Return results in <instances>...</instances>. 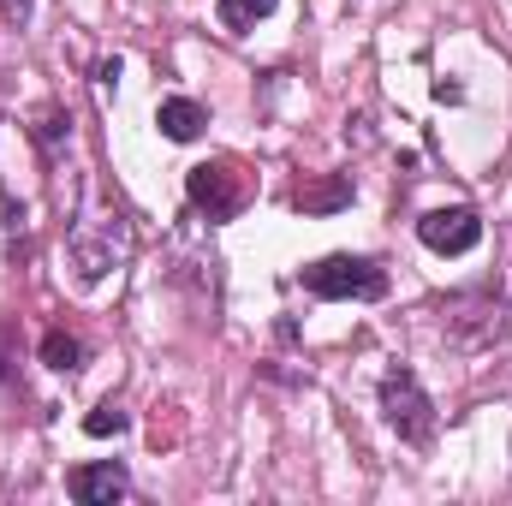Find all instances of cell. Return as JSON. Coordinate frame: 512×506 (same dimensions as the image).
I'll return each instance as SVG.
<instances>
[{
    "label": "cell",
    "instance_id": "obj_1",
    "mask_svg": "<svg viewBox=\"0 0 512 506\" xmlns=\"http://www.w3.org/2000/svg\"><path fill=\"white\" fill-rule=\"evenodd\" d=\"M131 256V221L120 209H96L72 227V262L84 280H102L108 268H120Z\"/></svg>",
    "mask_w": 512,
    "mask_h": 506
},
{
    "label": "cell",
    "instance_id": "obj_2",
    "mask_svg": "<svg viewBox=\"0 0 512 506\" xmlns=\"http://www.w3.org/2000/svg\"><path fill=\"white\" fill-rule=\"evenodd\" d=\"M304 286L316 292V298H364V304H376L387 298V268H376L370 256H322V262H310L304 268Z\"/></svg>",
    "mask_w": 512,
    "mask_h": 506
},
{
    "label": "cell",
    "instance_id": "obj_3",
    "mask_svg": "<svg viewBox=\"0 0 512 506\" xmlns=\"http://www.w3.org/2000/svg\"><path fill=\"white\" fill-rule=\"evenodd\" d=\"M382 411H387V423L399 429V441H411V447H423L435 435V405H429L423 381L411 370H387L382 376Z\"/></svg>",
    "mask_w": 512,
    "mask_h": 506
},
{
    "label": "cell",
    "instance_id": "obj_4",
    "mask_svg": "<svg viewBox=\"0 0 512 506\" xmlns=\"http://www.w3.org/2000/svg\"><path fill=\"white\" fill-rule=\"evenodd\" d=\"M185 197H191L209 221H233V215L245 209L251 185H245V173H239L233 161H197V167L185 173Z\"/></svg>",
    "mask_w": 512,
    "mask_h": 506
},
{
    "label": "cell",
    "instance_id": "obj_5",
    "mask_svg": "<svg viewBox=\"0 0 512 506\" xmlns=\"http://www.w3.org/2000/svg\"><path fill=\"white\" fill-rule=\"evenodd\" d=\"M417 239L441 256H465V251H477L483 221H477L471 209H429V215L417 221Z\"/></svg>",
    "mask_w": 512,
    "mask_h": 506
},
{
    "label": "cell",
    "instance_id": "obj_6",
    "mask_svg": "<svg viewBox=\"0 0 512 506\" xmlns=\"http://www.w3.org/2000/svg\"><path fill=\"white\" fill-rule=\"evenodd\" d=\"M66 489H72V501H84V506H114L131 489V477H126V465L102 459V465H78L66 477Z\"/></svg>",
    "mask_w": 512,
    "mask_h": 506
},
{
    "label": "cell",
    "instance_id": "obj_7",
    "mask_svg": "<svg viewBox=\"0 0 512 506\" xmlns=\"http://www.w3.org/2000/svg\"><path fill=\"white\" fill-rule=\"evenodd\" d=\"M155 126H161V137H173V143H191V137H203L209 114H203L191 96H167V102L155 108Z\"/></svg>",
    "mask_w": 512,
    "mask_h": 506
},
{
    "label": "cell",
    "instance_id": "obj_8",
    "mask_svg": "<svg viewBox=\"0 0 512 506\" xmlns=\"http://www.w3.org/2000/svg\"><path fill=\"white\" fill-rule=\"evenodd\" d=\"M346 203H352V173H334V179L298 191V209H304V215H334V209H346Z\"/></svg>",
    "mask_w": 512,
    "mask_h": 506
},
{
    "label": "cell",
    "instance_id": "obj_9",
    "mask_svg": "<svg viewBox=\"0 0 512 506\" xmlns=\"http://www.w3.org/2000/svg\"><path fill=\"white\" fill-rule=\"evenodd\" d=\"M268 12H274V0H215V18L227 30H251L256 18H268Z\"/></svg>",
    "mask_w": 512,
    "mask_h": 506
},
{
    "label": "cell",
    "instance_id": "obj_10",
    "mask_svg": "<svg viewBox=\"0 0 512 506\" xmlns=\"http://www.w3.org/2000/svg\"><path fill=\"white\" fill-rule=\"evenodd\" d=\"M42 364H48V370H78V364H84V346H78L72 334L54 328V334L42 340Z\"/></svg>",
    "mask_w": 512,
    "mask_h": 506
},
{
    "label": "cell",
    "instance_id": "obj_11",
    "mask_svg": "<svg viewBox=\"0 0 512 506\" xmlns=\"http://www.w3.org/2000/svg\"><path fill=\"white\" fill-rule=\"evenodd\" d=\"M120 429H126V411H114V405H96L84 417V435H120Z\"/></svg>",
    "mask_w": 512,
    "mask_h": 506
},
{
    "label": "cell",
    "instance_id": "obj_12",
    "mask_svg": "<svg viewBox=\"0 0 512 506\" xmlns=\"http://www.w3.org/2000/svg\"><path fill=\"white\" fill-rule=\"evenodd\" d=\"M36 137H42V149H60V137H72V120L66 114H42Z\"/></svg>",
    "mask_w": 512,
    "mask_h": 506
},
{
    "label": "cell",
    "instance_id": "obj_13",
    "mask_svg": "<svg viewBox=\"0 0 512 506\" xmlns=\"http://www.w3.org/2000/svg\"><path fill=\"white\" fill-rule=\"evenodd\" d=\"M30 6H36V0H0V18H12V24H24V18H30Z\"/></svg>",
    "mask_w": 512,
    "mask_h": 506
}]
</instances>
